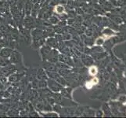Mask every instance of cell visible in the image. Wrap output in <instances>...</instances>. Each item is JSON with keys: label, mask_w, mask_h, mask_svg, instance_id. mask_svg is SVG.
I'll return each instance as SVG.
<instances>
[{"label": "cell", "mask_w": 126, "mask_h": 118, "mask_svg": "<svg viewBox=\"0 0 126 118\" xmlns=\"http://www.w3.org/2000/svg\"><path fill=\"white\" fill-rule=\"evenodd\" d=\"M55 12L58 14H62L64 12V7L61 5H57L55 7Z\"/></svg>", "instance_id": "1"}, {"label": "cell", "mask_w": 126, "mask_h": 118, "mask_svg": "<svg viewBox=\"0 0 126 118\" xmlns=\"http://www.w3.org/2000/svg\"><path fill=\"white\" fill-rule=\"evenodd\" d=\"M90 82L92 83V84H93V85H96V84H97V83H98L99 80H98L97 78H96V77H94V78L91 81H90Z\"/></svg>", "instance_id": "4"}, {"label": "cell", "mask_w": 126, "mask_h": 118, "mask_svg": "<svg viewBox=\"0 0 126 118\" xmlns=\"http://www.w3.org/2000/svg\"><path fill=\"white\" fill-rule=\"evenodd\" d=\"M89 72L90 75H92V76H95V75H96V73H97L98 70H97V69H96V66H91L89 68Z\"/></svg>", "instance_id": "2"}, {"label": "cell", "mask_w": 126, "mask_h": 118, "mask_svg": "<svg viewBox=\"0 0 126 118\" xmlns=\"http://www.w3.org/2000/svg\"><path fill=\"white\" fill-rule=\"evenodd\" d=\"M93 85L92 84V83L90 82V81L86 83V87H87V88H89V89H90V88H92V87H93Z\"/></svg>", "instance_id": "5"}, {"label": "cell", "mask_w": 126, "mask_h": 118, "mask_svg": "<svg viewBox=\"0 0 126 118\" xmlns=\"http://www.w3.org/2000/svg\"><path fill=\"white\" fill-rule=\"evenodd\" d=\"M103 42H104L103 38H98L96 41V46H101L103 43Z\"/></svg>", "instance_id": "3"}]
</instances>
